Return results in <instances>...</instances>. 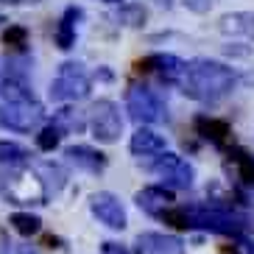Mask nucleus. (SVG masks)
I'll list each match as a JSON object with an SVG mask.
<instances>
[{
	"instance_id": "473e14b6",
	"label": "nucleus",
	"mask_w": 254,
	"mask_h": 254,
	"mask_svg": "<svg viewBox=\"0 0 254 254\" xmlns=\"http://www.w3.org/2000/svg\"><path fill=\"white\" fill-rule=\"evenodd\" d=\"M154 3H157L159 8H171L173 6V0H154Z\"/></svg>"
},
{
	"instance_id": "412c9836",
	"label": "nucleus",
	"mask_w": 254,
	"mask_h": 254,
	"mask_svg": "<svg viewBox=\"0 0 254 254\" xmlns=\"http://www.w3.org/2000/svg\"><path fill=\"white\" fill-rule=\"evenodd\" d=\"M8 224L14 226L20 235L31 238V235H37V232L42 229V218H39V215H31V212H14V215L8 218Z\"/></svg>"
},
{
	"instance_id": "39448f33",
	"label": "nucleus",
	"mask_w": 254,
	"mask_h": 254,
	"mask_svg": "<svg viewBox=\"0 0 254 254\" xmlns=\"http://www.w3.org/2000/svg\"><path fill=\"white\" fill-rule=\"evenodd\" d=\"M90 128H92V137L98 142H118L120 131H123V118H120V109L115 101L104 98L92 106L90 112Z\"/></svg>"
},
{
	"instance_id": "cd10ccee",
	"label": "nucleus",
	"mask_w": 254,
	"mask_h": 254,
	"mask_svg": "<svg viewBox=\"0 0 254 254\" xmlns=\"http://www.w3.org/2000/svg\"><path fill=\"white\" fill-rule=\"evenodd\" d=\"M185 6L190 11H195V14H207L209 6H212V0H185Z\"/></svg>"
},
{
	"instance_id": "9d476101",
	"label": "nucleus",
	"mask_w": 254,
	"mask_h": 254,
	"mask_svg": "<svg viewBox=\"0 0 254 254\" xmlns=\"http://www.w3.org/2000/svg\"><path fill=\"white\" fill-rule=\"evenodd\" d=\"M134 201L142 212L159 218L168 207H173V193H171V187H165V185H148L134 195Z\"/></svg>"
},
{
	"instance_id": "2f4dec72",
	"label": "nucleus",
	"mask_w": 254,
	"mask_h": 254,
	"mask_svg": "<svg viewBox=\"0 0 254 254\" xmlns=\"http://www.w3.org/2000/svg\"><path fill=\"white\" fill-rule=\"evenodd\" d=\"M240 243H243V254H254V240L240 238Z\"/></svg>"
},
{
	"instance_id": "dca6fc26",
	"label": "nucleus",
	"mask_w": 254,
	"mask_h": 254,
	"mask_svg": "<svg viewBox=\"0 0 254 254\" xmlns=\"http://www.w3.org/2000/svg\"><path fill=\"white\" fill-rule=\"evenodd\" d=\"M78 17H81V8H67L64 17L59 20V25H56V45H59L62 51H70V48L75 45V25H73V20H78Z\"/></svg>"
},
{
	"instance_id": "9b49d317",
	"label": "nucleus",
	"mask_w": 254,
	"mask_h": 254,
	"mask_svg": "<svg viewBox=\"0 0 254 254\" xmlns=\"http://www.w3.org/2000/svg\"><path fill=\"white\" fill-rule=\"evenodd\" d=\"M195 134H201L207 142H212L215 148H229V134L232 126L221 118H209V115H198L195 118Z\"/></svg>"
},
{
	"instance_id": "c9c22d12",
	"label": "nucleus",
	"mask_w": 254,
	"mask_h": 254,
	"mask_svg": "<svg viewBox=\"0 0 254 254\" xmlns=\"http://www.w3.org/2000/svg\"><path fill=\"white\" fill-rule=\"evenodd\" d=\"M0 23H3V17H0Z\"/></svg>"
},
{
	"instance_id": "f03ea898",
	"label": "nucleus",
	"mask_w": 254,
	"mask_h": 254,
	"mask_svg": "<svg viewBox=\"0 0 254 254\" xmlns=\"http://www.w3.org/2000/svg\"><path fill=\"white\" fill-rule=\"evenodd\" d=\"M126 109L137 123H142V126H145V123H162V120H168V106H165V101L151 90V87H145V84L128 87Z\"/></svg>"
},
{
	"instance_id": "0eeeda50",
	"label": "nucleus",
	"mask_w": 254,
	"mask_h": 254,
	"mask_svg": "<svg viewBox=\"0 0 254 254\" xmlns=\"http://www.w3.org/2000/svg\"><path fill=\"white\" fill-rule=\"evenodd\" d=\"M185 67L187 62L173 56V53H151V56L137 62L140 73H157L165 84H179L182 75H185Z\"/></svg>"
},
{
	"instance_id": "6ab92c4d",
	"label": "nucleus",
	"mask_w": 254,
	"mask_h": 254,
	"mask_svg": "<svg viewBox=\"0 0 254 254\" xmlns=\"http://www.w3.org/2000/svg\"><path fill=\"white\" fill-rule=\"evenodd\" d=\"M25 75H28V59L25 56H3L0 59V78L25 81Z\"/></svg>"
},
{
	"instance_id": "20e7f679",
	"label": "nucleus",
	"mask_w": 254,
	"mask_h": 254,
	"mask_svg": "<svg viewBox=\"0 0 254 254\" xmlns=\"http://www.w3.org/2000/svg\"><path fill=\"white\" fill-rule=\"evenodd\" d=\"M45 112L42 106L31 98V101H0V126L11 128V131H34L39 128Z\"/></svg>"
},
{
	"instance_id": "5701e85b",
	"label": "nucleus",
	"mask_w": 254,
	"mask_h": 254,
	"mask_svg": "<svg viewBox=\"0 0 254 254\" xmlns=\"http://www.w3.org/2000/svg\"><path fill=\"white\" fill-rule=\"evenodd\" d=\"M159 218H162L168 226H173V229H179V232L193 229V224H190V215H187V207H168Z\"/></svg>"
},
{
	"instance_id": "4be33fe9",
	"label": "nucleus",
	"mask_w": 254,
	"mask_h": 254,
	"mask_svg": "<svg viewBox=\"0 0 254 254\" xmlns=\"http://www.w3.org/2000/svg\"><path fill=\"white\" fill-rule=\"evenodd\" d=\"M34 92L25 87V81H11V78H3L0 81V101H31Z\"/></svg>"
},
{
	"instance_id": "7c9ffc66",
	"label": "nucleus",
	"mask_w": 254,
	"mask_h": 254,
	"mask_svg": "<svg viewBox=\"0 0 254 254\" xmlns=\"http://www.w3.org/2000/svg\"><path fill=\"white\" fill-rule=\"evenodd\" d=\"M8 246H11V243H8V235L0 229V254H8Z\"/></svg>"
},
{
	"instance_id": "2eb2a0df",
	"label": "nucleus",
	"mask_w": 254,
	"mask_h": 254,
	"mask_svg": "<svg viewBox=\"0 0 254 254\" xmlns=\"http://www.w3.org/2000/svg\"><path fill=\"white\" fill-rule=\"evenodd\" d=\"M226 159L235 165V176L240 185L254 187V154H249L240 145H232V148H226Z\"/></svg>"
},
{
	"instance_id": "72a5a7b5",
	"label": "nucleus",
	"mask_w": 254,
	"mask_h": 254,
	"mask_svg": "<svg viewBox=\"0 0 254 254\" xmlns=\"http://www.w3.org/2000/svg\"><path fill=\"white\" fill-rule=\"evenodd\" d=\"M3 3H11V6H17V3H23V0H3Z\"/></svg>"
},
{
	"instance_id": "f257e3e1",
	"label": "nucleus",
	"mask_w": 254,
	"mask_h": 254,
	"mask_svg": "<svg viewBox=\"0 0 254 254\" xmlns=\"http://www.w3.org/2000/svg\"><path fill=\"white\" fill-rule=\"evenodd\" d=\"M238 84V73L232 67H226L224 62L215 59H193L187 62L185 75H182V92L193 101H201V104H215L221 98H226Z\"/></svg>"
},
{
	"instance_id": "b1692460",
	"label": "nucleus",
	"mask_w": 254,
	"mask_h": 254,
	"mask_svg": "<svg viewBox=\"0 0 254 254\" xmlns=\"http://www.w3.org/2000/svg\"><path fill=\"white\" fill-rule=\"evenodd\" d=\"M28 159V151L17 142H0V165H20Z\"/></svg>"
},
{
	"instance_id": "7ed1b4c3",
	"label": "nucleus",
	"mask_w": 254,
	"mask_h": 254,
	"mask_svg": "<svg viewBox=\"0 0 254 254\" xmlns=\"http://www.w3.org/2000/svg\"><path fill=\"white\" fill-rule=\"evenodd\" d=\"M92 90V81L87 70L78 62H64L51 84V98L53 101H81Z\"/></svg>"
},
{
	"instance_id": "ddd939ff",
	"label": "nucleus",
	"mask_w": 254,
	"mask_h": 254,
	"mask_svg": "<svg viewBox=\"0 0 254 254\" xmlns=\"http://www.w3.org/2000/svg\"><path fill=\"white\" fill-rule=\"evenodd\" d=\"M128 148H131L134 157H157V154H162V151H165V137L157 134L154 128L140 126L134 134H131Z\"/></svg>"
},
{
	"instance_id": "1a4fd4ad",
	"label": "nucleus",
	"mask_w": 254,
	"mask_h": 254,
	"mask_svg": "<svg viewBox=\"0 0 254 254\" xmlns=\"http://www.w3.org/2000/svg\"><path fill=\"white\" fill-rule=\"evenodd\" d=\"M134 254H185V243L176 235L162 232H142L134 240Z\"/></svg>"
},
{
	"instance_id": "c756f323",
	"label": "nucleus",
	"mask_w": 254,
	"mask_h": 254,
	"mask_svg": "<svg viewBox=\"0 0 254 254\" xmlns=\"http://www.w3.org/2000/svg\"><path fill=\"white\" fill-rule=\"evenodd\" d=\"M238 84H243V87L254 90V70H246V73H240V75H238Z\"/></svg>"
},
{
	"instance_id": "c85d7f7f",
	"label": "nucleus",
	"mask_w": 254,
	"mask_h": 254,
	"mask_svg": "<svg viewBox=\"0 0 254 254\" xmlns=\"http://www.w3.org/2000/svg\"><path fill=\"white\" fill-rule=\"evenodd\" d=\"M101 254H131L126 246H120V243H112V240H106L104 246H101Z\"/></svg>"
},
{
	"instance_id": "4468645a",
	"label": "nucleus",
	"mask_w": 254,
	"mask_h": 254,
	"mask_svg": "<svg viewBox=\"0 0 254 254\" xmlns=\"http://www.w3.org/2000/svg\"><path fill=\"white\" fill-rule=\"evenodd\" d=\"M218 31L224 37H252L254 34V11H232V14H224L221 23H218Z\"/></svg>"
},
{
	"instance_id": "a211bd4d",
	"label": "nucleus",
	"mask_w": 254,
	"mask_h": 254,
	"mask_svg": "<svg viewBox=\"0 0 254 254\" xmlns=\"http://www.w3.org/2000/svg\"><path fill=\"white\" fill-rule=\"evenodd\" d=\"M37 173L42 176V187H45V193H59L62 187H64V182H67V173L62 171L59 165H51V162H42L37 168Z\"/></svg>"
},
{
	"instance_id": "f8f14e48",
	"label": "nucleus",
	"mask_w": 254,
	"mask_h": 254,
	"mask_svg": "<svg viewBox=\"0 0 254 254\" xmlns=\"http://www.w3.org/2000/svg\"><path fill=\"white\" fill-rule=\"evenodd\" d=\"M64 157L70 165L87 173H101L106 168V154H101L98 148H90V145H70V148H64Z\"/></svg>"
},
{
	"instance_id": "aec40b11",
	"label": "nucleus",
	"mask_w": 254,
	"mask_h": 254,
	"mask_svg": "<svg viewBox=\"0 0 254 254\" xmlns=\"http://www.w3.org/2000/svg\"><path fill=\"white\" fill-rule=\"evenodd\" d=\"M148 20V11L140 6V3H123L118 8V23L120 25H128V28H142Z\"/></svg>"
},
{
	"instance_id": "f704fd0d",
	"label": "nucleus",
	"mask_w": 254,
	"mask_h": 254,
	"mask_svg": "<svg viewBox=\"0 0 254 254\" xmlns=\"http://www.w3.org/2000/svg\"><path fill=\"white\" fill-rule=\"evenodd\" d=\"M104 3H120V0H104Z\"/></svg>"
},
{
	"instance_id": "a878e982",
	"label": "nucleus",
	"mask_w": 254,
	"mask_h": 254,
	"mask_svg": "<svg viewBox=\"0 0 254 254\" xmlns=\"http://www.w3.org/2000/svg\"><path fill=\"white\" fill-rule=\"evenodd\" d=\"M3 42L11 48H23L25 42H28V31L23 28V25H8L6 31H3Z\"/></svg>"
},
{
	"instance_id": "f3484780",
	"label": "nucleus",
	"mask_w": 254,
	"mask_h": 254,
	"mask_svg": "<svg viewBox=\"0 0 254 254\" xmlns=\"http://www.w3.org/2000/svg\"><path fill=\"white\" fill-rule=\"evenodd\" d=\"M53 126L59 128L62 134H81L87 128V120L78 109H59L56 118H53Z\"/></svg>"
},
{
	"instance_id": "6e6552de",
	"label": "nucleus",
	"mask_w": 254,
	"mask_h": 254,
	"mask_svg": "<svg viewBox=\"0 0 254 254\" xmlns=\"http://www.w3.org/2000/svg\"><path fill=\"white\" fill-rule=\"evenodd\" d=\"M90 209L104 226H109V229H126V209H123L118 195L95 193L90 198Z\"/></svg>"
},
{
	"instance_id": "393cba45",
	"label": "nucleus",
	"mask_w": 254,
	"mask_h": 254,
	"mask_svg": "<svg viewBox=\"0 0 254 254\" xmlns=\"http://www.w3.org/2000/svg\"><path fill=\"white\" fill-rule=\"evenodd\" d=\"M59 140H62V131L56 126H48V128H42L37 134V145L42 151H53L56 145H59Z\"/></svg>"
},
{
	"instance_id": "bb28decb",
	"label": "nucleus",
	"mask_w": 254,
	"mask_h": 254,
	"mask_svg": "<svg viewBox=\"0 0 254 254\" xmlns=\"http://www.w3.org/2000/svg\"><path fill=\"white\" fill-rule=\"evenodd\" d=\"M224 53H226V56H232V59H243V56L252 53V48L240 45V42H229V45H224Z\"/></svg>"
},
{
	"instance_id": "423d86ee",
	"label": "nucleus",
	"mask_w": 254,
	"mask_h": 254,
	"mask_svg": "<svg viewBox=\"0 0 254 254\" xmlns=\"http://www.w3.org/2000/svg\"><path fill=\"white\" fill-rule=\"evenodd\" d=\"M151 171L165 182V187H179V190H187V187H193V182H195L193 165L185 162L179 154H168V151H162V157L151 165Z\"/></svg>"
}]
</instances>
